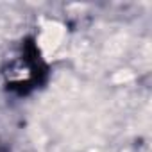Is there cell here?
Returning a JSON list of instances; mask_svg holds the SVG:
<instances>
[{
	"instance_id": "obj_1",
	"label": "cell",
	"mask_w": 152,
	"mask_h": 152,
	"mask_svg": "<svg viewBox=\"0 0 152 152\" xmlns=\"http://www.w3.org/2000/svg\"><path fill=\"white\" fill-rule=\"evenodd\" d=\"M47 77V66L43 64L38 47L32 39H27L22 47V56L13 61L6 72L7 88L18 95L29 93Z\"/></svg>"
}]
</instances>
